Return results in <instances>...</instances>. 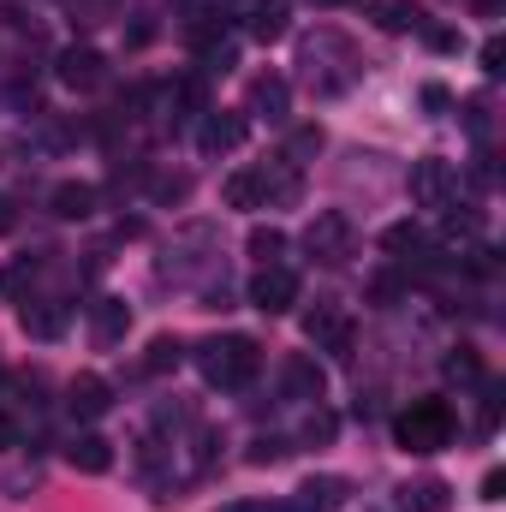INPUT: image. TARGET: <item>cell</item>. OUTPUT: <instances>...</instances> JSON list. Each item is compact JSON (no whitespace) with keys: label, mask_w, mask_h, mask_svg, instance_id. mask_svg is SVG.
Masks as SVG:
<instances>
[{"label":"cell","mask_w":506,"mask_h":512,"mask_svg":"<svg viewBox=\"0 0 506 512\" xmlns=\"http://www.w3.org/2000/svg\"><path fill=\"white\" fill-rule=\"evenodd\" d=\"M197 370H203L209 387L239 393V387H251L256 370H262V346H256L251 334H215V340L197 346Z\"/></svg>","instance_id":"cell-1"},{"label":"cell","mask_w":506,"mask_h":512,"mask_svg":"<svg viewBox=\"0 0 506 512\" xmlns=\"http://www.w3.org/2000/svg\"><path fill=\"white\" fill-rule=\"evenodd\" d=\"M453 429H459V417H453L447 399H411V411H399V423H393V441L405 453L429 459V453L453 447Z\"/></svg>","instance_id":"cell-2"},{"label":"cell","mask_w":506,"mask_h":512,"mask_svg":"<svg viewBox=\"0 0 506 512\" xmlns=\"http://www.w3.org/2000/svg\"><path fill=\"white\" fill-rule=\"evenodd\" d=\"M304 251L316 262H346L352 256V215L346 209H316V221L304 227Z\"/></svg>","instance_id":"cell-3"},{"label":"cell","mask_w":506,"mask_h":512,"mask_svg":"<svg viewBox=\"0 0 506 512\" xmlns=\"http://www.w3.org/2000/svg\"><path fill=\"white\" fill-rule=\"evenodd\" d=\"M405 191H411V203H417V209H447V203H453V191H459V179H453V167H447L441 155H423V161H411Z\"/></svg>","instance_id":"cell-4"},{"label":"cell","mask_w":506,"mask_h":512,"mask_svg":"<svg viewBox=\"0 0 506 512\" xmlns=\"http://www.w3.org/2000/svg\"><path fill=\"white\" fill-rule=\"evenodd\" d=\"M256 179V197H262V209H292L298 197H304V173H298V161H262V167H251Z\"/></svg>","instance_id":"cell-5"},{"label":"cell","mask_w":506,"mask_h":512,"mask_svg":"<svg viewBox=\"0 0 506 512\" xmlns=\"http://www.w3.org/2000/svg\"><path fill=\"white\" fill-rule=\"evenodd\" d=\"M251 304L262 310V316H286V310L298 304V274H292L286 262L256 268V274H251Z\"/></svg>","instance_id":"cell-6"},{"label":"cell","mask_w":506,"mask_h":512,"mask_svg":"<svg viewBox=\"0 0 506 512\" xmlns=\"http://www.w3.org/2000/svg\"><path fill=\"white\" fill-rule=\"evenodd\" d=\"M304 334H310L328 358H352V340H358V334H352V322H346L340 310H328V304H316V310L304 316Z\"/></svg>","instance_id":"cell-7"},{"label":"cell","mask_w":506,"mask_h":512,"mask_svg":"<svg viewBox=\"0 0 506 512\" xmlns=\"http://www.w3.org/2000/svg\"><path fill=\"white\" fill-rule=\"evenodd\" d=\"M245 114H256V120H286V114H292V84H286L280 72L251 78V90H245Z\"/></svg>","instance_id":"cell-8"},{"label":"cell","mask_w":506,"mask_h":512,"mask_svg":"<svg viewBox=\"0 0 506 512\" xmlns=\"http://www.w3.org/2000/svg\"><path fill=\"white\" fill-rule=\"evenodd\" d=\"M245 137H251V120H245V114H203L197 149H203V155H233Z\"/></svg>","instance_id":"cell-9"},{"label":"cell","mask_w":506,"mask_h":512,"mask_svg":"<svg viewBox=\"0 0 506 512\" xmlns=\"http://www.w3.org/2000/svg\"><path fill=\"white\" fill-rule=\"evenodd\" d=\"M54 72H60L66 90H102V84H108V60H102L96 48H66Z\"/></svg>","instance_id":"cell-10"},{"label":"cell","mask_w":506,"mask_h":512,"mask_svg":"<svg viewBox=\"0 0 506 512\" xmlns=\"http://www.w3.org/2000/svg\"><path fill=\"white\" fill-rule=\"evenodd\" d=\"M66 405H72V417L96 423V417H108V405H114V387L102 382V376H72V387H66Z\"/></svg>","instance_id":"cell-11"},{"label":"cell","mask_w":506,"mask_h":512,"mask_svg":"<svg viewBox=\"0 0 506 512\" xmlns=\"http://www.w3.org/2000/svg\"><path fill=\"white\" fill-rule=\"evenodd\" d=\"M126 328H131L126 298H96V304H90V340H96V346H120Z\"/></svg>","instance_id":"cell-12"},{"label":"cell","mask_w":506,"mask_h":512,"mask_svg":"<svg viewBox=\"0 0 506 512\" xmlns=\"http://www.w3.org/2000/svg\"><path fill=\"white\" fill-rule=\"evenodd\" d=\"M48 209H54L60 221H90V215H96V185H84V179H60V185L48 191Z\"/></svg>","instance_id":"cell-13"},{"label":"cell","mask_w":506,"mask_h":512,"mask_svg":"<svg viewBox=\"0 0 506 512\" xmlns=\"http://www.w3.org/2000/svg\"><path fill=\"white\" fill-rule=\"evenodd\" d=\"M66 465L84 471V477H108V471H114V441H108V435H78V441L66 447Z\"/></svg>","instance_id":"cell-14"},{"label":"cell","mask_w":506,"mask_h":512,"mask_svg":"<svg viewBox=\"0 0 506 512\" xmlns=\"http://www.w3.org/2000/svg\"><path fill=\"white\" fill-rule=\"evenodd\" d=\"M292 512H340L346 507V477H310L298 489V501H286Z\"/></svg>","instance_id":"cell-15"},{"label":"cell","mask_w":506,"mask_h":512,"mask_svg":"<svg viewBox=\"0 0 506 512\" xmlns=\"http://www.w3.org/2000/svg\"><path fill=\"white\" fill-rule=\"evenodd\" d=\"M280 376H286V399H310V405L322 399V382H328V376H322V364H316V358H304V352H292Z\"/></svg>","instance_id":"cell-16"},{"label":"cell","mask_w":506,"mask_h":512,"mask_svg":"<svg viewBox=\"0 0 506 512\" xmlns=\"http://www.w3.org/2000/svg\"><path fill=\"white\" fill-rule=\"evenodd\" d=\"M286 24H292L286 0H251V24H245V30H251V42H262V48H268V42H280V36H286Z\"/></svg>","instance_id":"cell-17"},{"label":"cell","mask_w":506,"mask_h":512,"mask_svg":"<svg viewBox=\"0 0 506 512\" xmlns=\"http://www.w3.org/2000/svg\"><path fill=\"white\" fill-rule=\"evenodd\" d=\"M18 328H24L30 340H60V334H66V310H60V304H30V298H24Z\"/></svg>","instance_id":"cell-18"},{"label":"cell","mask_w":506,"mask_h":512,"mask_svg":"<svg viewBox=\"0 0 506 512\" xmlns=\"http://www.w3.org/2000/svg\"><path fill=\"white\" fill-rule=\"evenodd\" d=\"M370 12H376L381 30H393V36L423 30V6H411V0H370Z\"/></svg>","instance_id":"cell-19"},{"label":"cell","mask_w":506,"mask_h":512,"mask_svg":"<svg viewBox=\"0 0 506 512\" xmlns=\"http://www.w3.org/2000/svg\"><path fill=\"white\" fill-rule=\"evenodd\" d=\"M381 245L399 256V262H411V256L429 251V239H423V227H417V221H393V227L381 233Z\"/></svg>","instance_id":"cell-20"},{"label":"cell","mask_w":506,"mask_h":512,"mask_svg":"<svg viewBox=\"0 0 506 512\" xmlns=\"http://www.w3.org/2000/svg\"><path fill=\"white\" fill-rule=\"evenodd\" d=\"M179 364H185V346H179L173 334H155L149 352H143V376H167V370H179Z\"/></svg>","instance_id":"cell-21"},{"label":"cell","mask_w":506,"mask_h":512,"mask_svg":"<svg viewBox=\"0 0 506 512\" xmlns=\"http://www.w3.org/2000/svg\"><path fill=\"white\" fill-rule=\"evenodd\" d=\"M405 507L411 512H447L453 507V489H447L441 477H423L417 489H405Z\"/></svg>","instance_id":"cell-22"},{"label":"cell","mask_w":506,"mask_h":512,"mask_svg":"<svg viewBox=\"0 0 506 512\" xmlns=\"http://www.w3.org/2000/svg\"><path fill=\"white\" fill-rule=\"evenodd\" d=\"M441 376H447V382H459V387L483 382V358H477L471 346H459V352H447V358H441Z\"/></svg>","instance_id":"cell-23"},{"label":"cell","mask_w":506,"mask_h":512,"mask_svg":"<svg viewBox=\"0 0 506 512\" xmlns=\"http://www.w3.org/2000/svg\"><path fill=\"white\" fill-rule=\"evenodd\" d=\"M245 251L256 256V268H268V262H280V256H286V233H280V227H251Z\"/></svg>","instance_id":"cell-24"},{"label":"cell","mask_w":506,"mask_h":512,"mask_svg":"<svg viewBox=\"0 0 506 512\" xmlns=\"http://www.w3.org/2000/svg\"><path fill=\"white\" fill-rule=\"evenodd\" d=\"M36 274H42V262H36V256H12V262L0 268V292H6V298H24V286H30Z\"/></svg>","instance_id":"cell-25"},{"label":"cell","mask_w":506,"mask_h":512,"mask_svg":"<svg viewBox=\"0 0 506 512\" xmlns=\"http://www.w3.org/2000/svg\"><path fill=\"white\" fill-rule=\"evenodd\" d=\"M167 102H173V108H191V114H209V84H203V78H179V84L167 90Z\"/></svg>","instance_id":"cell-26"},{"label":"cell","mask_w":506,"mask_h":512,"mask_svg":"<svg viewBox=\"0 0 506 512\" xmlns=\"http://www.w3.org/2000/svg\"><path fill=\"white\" fill-rule=\"evenodd\" d=\"M221 197H227V209H262V197H256V179H251V173H233V179L221 185Z\"/></svg>","instance_id":"cell-27"},{"label":"cell","mask_w":506,"mask_h":512,"mask_svg":"<svg viewBox=\"0 0 506 512\" xmlns=\"http://www.w3.org/2000/svg\"><path fill=\"white\" fill-rule=\"evenodd\" d=\"M149 197H155V203H185V197H191V179H185V173H161V179L149 185Z\"/></svg>","instance_id":"cell-28"},{"label":"cell","mask_w":506,"mask_h":512,"mask_svg":"<svg viewBox=\"0 0 506 512\" xmlns=\"http://www.w3.org/2000/svg\"><path fill=\"white\" fill-rule=\"evenodd\" d=\"M316 149H322V126H298L292 143H286V161H304V155H316Z\"/></svg>","instance_id":"cell-29"},{"label":"cell","mask_w":506,"mask_h":512,"mask_svg":"<svg viewBox=\"0 0 506 512\" xmlns=\"http://www.w3.org/2000/svg\"><path fill=\"white\" fill-rule=\"evenodd\" d=\"M334 429H340L334 411H310V417H304V441H334Z\"/></svg>","instance_id":"cell-30"},{"label":"cell","mask_w":506,"mask_h":512,"mask_svg":"<svg viewBox=\"0 0 506 512\" xmlns=\"http://www.w3.org/2000/svg\"><path fill=\"white\" fill-rule=\"evenodd\" d=\"M286 453H292V447H286L280 435H262V441H256V447H251V465H280Z\"/></svg>","instance_id":"cell-31"},{"label":"cell","mask_w":506,"mask_h":512,"mask_svg":"<svg viewBox=\"0 0 506 512\" xmlns=\"http://www.w3.org/2000/svg\"><path fill=\"white\" fill-rule=\"evenodd\" d=\"M465 131H471V137H489V102H483V96L465 102Z\"/></svg>","instance_id":"cell-32"},{"label":"cell","mask_w":506,"mask_h":512,"mask_svg":"<svg viewBox=\"0 0 506 512\" xmlns=\"http://www.w3.org/2000/svg\"><path fill=\"white\" fill-rule=\"evenodd\" d=\"M399 292H405V286H399L393 274H376V280H370V298H376V304H393Z\"/></svg>","instance_id":"cell-33"},{"label":"cell","mask_w":506,"mask_h":512,"mask_svg":"<svg viewBox=\"0 0 506 512\" xmlns=\"http://www.w3.org/2000/svg\"><path fill=\"white\" fill-rule=\"evenodd\" d=\"M423 36H429V48H441V54H453V48H459V30H447V24H429Z\"/></svg>","instance_id":"cell-34"},{"label":"cell","mask_w":506,"mask_h":512,"mask_svg":"<svg viewBox=\"0 0 506 512\" xmlns=\"http://www.w3.org/2000/svg\"><path fill=\"white\" fill-rule=\"evenodd\" d=\"M483 72H489V78L501 72V36H489V42H483Z\"/></svg>","instance_id":"cell-35"},{"label":"cell","mask_w":506,"mask_h":512,"mask_svg":"<svg viewBox=\"0 0 506 512\" xmlns=\"http://www.w3.org/2000/svg\"><path fill=\"white\" fill-rule=\"evenodd\" d=\"M12 447H18V423L0 411V453H12Z\"/></svg>","instance_id":"cell-36"},{"label":"cell","mask_w":506,"mask_h":512,"mask_svg":"<svg viewBox=\"0 0 506 512\" xmlns=\"http://www.w3.org/2000/svg\"><path fill=\"white\" fill-rule=\"evenodd\" d=\"M501 489H506V477L501 471H489V477H483V501H501Z\"/></svg>","instance_id":"cell-37"},{"label":"cell","mask_w":506,"mask_h":512,"mask_svg":"<svg viewBox=\"0 0 506 512\" xmlns=\"http://www.w3.org/2000/svg\"><path fill=\"white\" fill-rule=\"evenodd\" d=\"M471 6H477L483 18H501V6H506V0H471Z\"/></svg>","instance_id":"cell-38"},{"label":"cell","mask_w":506,"mask_h":512,"mask_svg":"<svg viewBox=\"0 0 506 512\" xmlns=\"http://www.w3.org/2000/svg\"><path fill=\"white\" fill-rule=\"evenodd\" d=\"M0 233H12V203L0 197Z\"/></svg>","instance_id":"cell-39"},{"label":"cell","mask_w":506,"mask_h":512,"mask_svg":"<svg viewBox=\"0 0 506 512\" xmlns=\"http://www.w3.org/2000/svg\"><path fill=\"white\" fill-rule=\"evenodd\" d=\"M221 512H256L251 501H233V507H221Z\"/></svg>","instance_id":"cell-40"},{"label":"cell","mask_w":506,"mask_h":512,"mask_svg":"<svg viewBox=\"0 0 506 512\" xmlns=\"http://www.w3.org/2000/svg\"><path fill=\"white\" fill-rule=\"evenodd\" d=\"M256 512H292V507H286V501H274V507H256Z\"/></svg>","instance_id":"cell-41"},{"label":"cell","mask_w":506,"mask_h":512,"mask_svg":"<svg viewBox=\"0 0 506 512\" xmlns=\"http://www.w3.org/2000/svg\"><path fill=\"white\" fill-rule=\"evenodd\" d=\"M322 6H334V0H322Z\"/></svg>","instance_id":"cell-42"}]
</instances>
